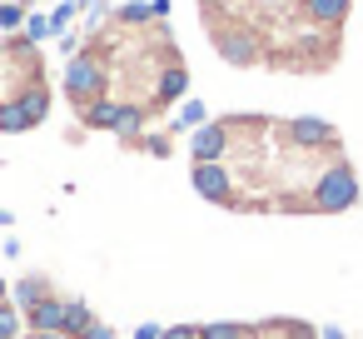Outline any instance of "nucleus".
Returning a JSON list of instances; mask_svg holds the SVG:
<instances>
[{"instance_id":"1","label":"nucleus","mask_w":363,"mask_h":339,"mask_svg":"<svg viewBox=\"0 0 363 339\" xmlns=\"http://www.w3.org/2000/svg\"><path fill=\"white\" fill-rule=\"evenodd\" d=\"M303 205H308V215H348L358 205V175H353V165L343 155H333L328 170L313 175V190H308Z\"/></svg>"},{"instance_id":"2","label":"nucleus","mask_w":363,"mask_h":339,"mask_svg":"<svg viewBox=\"0 0 363 339\" xmlns=\"http://www.w3.org/2000/svg\"><path fill=\"white\" fill-rule=\"evenodd\" d=\"M105 85H110V70H105V60H100L95 50L70 55V65H65V95H70L75 110H85L90 100H100Z\"/></svg>"},{"instance_id":"3","label":"nucleus","mask_w":363,"mask_h":339,"mask_svg":"<svg viewBox=\"0 0 363 339\" xmlns=\"http://www.w3.org/2000/svg\"><path fill=\"white\" fill-rule=\"evenodd\" d=\"M274 130H279V140L294 145V150H328V155H338V130H333L328 120H318V115H298V120H284V125H274Z\"/></svg>"},{"instance_id":"4","label":"nucleus","mask_w":363,"mask_h":339,"mask_svg":"<svg viewBox=\"0 0 363 339\" xmlns=\"http://www.w3.org/2000/svg\"><path fill=\"white\" fill-rule=\"evenodd\" d=\"M229 145H234V125L229 120H209V125L189 130V160L194 165H224Z\"/></svg>"},{"instance_id":"5","label":"nucleus","mask_w":363,"mask_h":339,"mask_svg":"<svg viewBox=\"0 0 363 339\" xmlns=\"http://www.w3.org/2000/svg\"><path fill=\"white\" fill-rule=\"evenodd\" d=\"M189 185H194V195H199V200H209V205H229V210H239V205H244V200H239V190H234V175H229L224 165H194Z\"/></svg>"},{"instance_id":"6","label":"nucleus","mask_w":363,"mask_h":339,"mask_svg":"<svg viewBox=\"0 0 363 339\" xmlns=\"http://www.w3.org/2000/svg\"><path fill=\"white\" fill-rule=\"evenodd\" d=\"M214 45H219V55L229 60V65H259L264 60V50H259V41L249 36V31H214Z\"/></svg>"},{"instance_id":"7","label":"nucleus","mask_w":363,"mask_h":339,"mask_svg":"<svg viewBox=\"0 0 363 339\" xmlns=\"http://www.w3.org/2000/svg\"><path fill=\"white\" fill-rule=\"evenodd\" d=\"M30 334H60L65 329V294H45L30 314H26Z\"/></svg>"},{"instance_id":"8","label":"nucleus","mask_w":363,"mask_h":339,"mask_svg":"<svg viewBox=\"0 0 363 339\" xmlns=\"http://www.w3.org/2000/svg\"><path fill=\"white\" fill-rule=\"evenodd\" d=\"M184 90H189V70H184L179 60H169V65L160 70V80H155V105L164 110V105L184 100Z\"/></svg>"},{"instance_id":"9","label":"nucleus","mask_w":363,"mask_h":339,"mask_svg":"<svg viewBox=\"0 0 363 339\" xmlns=\"http://www.w3.org/2000/svg\"><path fill=\"white\" fill-rule=\"evenodd\" d=\"M16 105H21V115H26V120H30V130H35V125L50 115V90H45V80H40V75H30V80H26V90L16 95Z\"/></svg>"},{"instance_id":"10","label":"nucleus","mask_w":363,"mask_h":339,"mask_svg":"<svg viewBox=\"0 0 363 339\" xmlns=\"http://www.w3.org/2000/svg\"><path fill=\"white\" fill-rule=\"evenodd\" d=\"M348 11H353V0H303V16L323 31H338L348 21Z\"/></svg>"},{"instance_id":"11","label":"nucleus","mask_w":363,"mask_h":339,"mask_svg":"<svg viewBox=\"0 0 363 339\" xmlns=\"http://www.w3.org/2000/svg\"><path fill=\"white\" fill-rule=\"evenodd\" d=\"M45 294H50V279H45V274H26V279L11 289V304H16L21 314H30V309H35Z\"/></svg>"},{"instance_id":"12","label":"nucleus","mask_w":363,"mask_h":339,"mask_svg":"<svg viewBox=\"0 0 363 339\" xmlns=\"http://www.w3.org/2000/svg\"><path fill=\"white\" fill-rule=\"evenodd\" d=\"M80 120H85V130H115V120H120V100L100 95V100H90V105L80 110Z\"/></svg>"},{"instance_id":"13","label":"nucleus","mask_w":363,"mask_h":339,"mask_svg":"<svg viewBox=\"0 0 363 339\" xmlns=\"http://www.w3.org/2000/svg\"><path fill=\"white\" fill-rule=\"evenodd\" d=\"M145 120H150V105H120L115 135H120L125 145H140V135H145Z\"/></svg>"},{"instance_id":"14","label":"nucleus","mask_w":363,"mask_h":339,"mask_svg":"<svg viewBox=\"0 0 363 339\" xmlns=\"http://www.w3.org/2000/svg\"><path fill=\"white\" fill-rule=\"evenodd\" d=\"M90 324H95V309H90L85 299H70V294H65V329H60V334L80 339V334H85Z\"/></svg>"},{"instance_id":"15","label":"nucleus","mask_w":363,"mask_h":339,"mask_svg":"<svg viewBox=\"0 0 363 339\" xmlns=\"http://www.w3.org/2000/svg\"><path fill=\"white\" fill-rule=\"evenodd\" d=\"M199 125H209V110H204V100H184L169 130H199Z\"/></svg>"},{"instance_id":"16","label":"nucleus","mask_w":363,"mask_h":339,"mask_svg":"<svg viewBox=\"0 0 363 339\" xmlns=\"http://www.w3.org/2000/svg\"><path fill=\"white\" fill-rule=\"evenodd\" d=\"M199 339H249V329L234 319H219V324H199Z\"/></svg>"},{"instance_id":"17","label":"nucleus","mask_w":363,"mask_h":339,"mask_svg":"<svg viewBox=\"0 0 363 339\" xmlns=\"http://www.w3.org/2000/svg\"><path fill=\"white\" fill-rule=\"evenodd\" d=\"M21 31H26V41H30V45H40V41H50V36H55L50 16H35V11L26 16V26H21Z\"/></svg>"},{"instance_id":"18","label":"nucleus","mask_w":363,"mask_h":339,"mask_svg":"<svg viewBox=\"0 0 363 339\" xmlns=\"http://www.w3.org/2000/svg\"><path fill=\"white\" fill-rule=\"evenodd\" d=\"M26 6H21V0H0V31H21L26 26Z\"/></svg>"},{"instance_id":"19","label":"nucleus","mask_w":363,"mask_h":339,"mask_svg":"<svg viewBox=\"0 0 363 339\" xmlns=\"http://www.w3.org/2000/svg\"><path fill=\"white\" fill-rule=\"evenodd\" d=\"M21 324H26V314L16 304H0V339H21Z\"/></svg>"},{"instance_id":"20","label":"nucleus","mask_w":363,"mask_h":339,"mask_svg":"<svg viewBox=\"0 0 363 339\" xmlns=\"http://www.w3.org/2000/svg\"><path fill=\"white\" fill-rule=\"evenodd\" d=\"M150 21V0H130V6H120V26H145Z\"/></svg>"},{"instance_id":"21","label":"nucleus","mask_w":363,"mask_h":339,"mask_svg":"<svg viewBox=\"0 0 363 339\" xmlns=\"http://www.w3.org/2000/svg\"><path fill=\"white\" fill-rule=\"evenodd\" d=\"M140 150H145V155H155V160H169V150H174V145H169V135H140Z\"/></svg>"},{"instance_id":"22","label":"nucleus","mask_w":363,"mask_h":339,"mask_svg":"<svg viewBox=\"0 0 363 339\" xmlns=\"http://www.w3.org/2000/svg\"><path fill=\"white\" fill-rule=\"evenodd\" d=\"M160 339H199V324H174V329H160Z\"/></svg>"},{"instance_id":"23","label":"nucleus","mask_w":363,"mask_h":339,"mask_svg":"<svg viewBox=\"0 0 363 339\" xmlns=\"http://www.w3.org/2000/svg\"><path fill=\"white\" fill-rule=\"evenodd\" d=\"M80 339H115V329H110V324H105V319H95V324H90V329H85V334H80Z\"/></svg>"},{"instance_id":"24","label":"nucleus","mask_w":363,"mask_h":339,"mask_svg":"<svg viewBox=\"0 0 363 339\" xmlns=\"http://www.w3.org/2000/svg\"><path fill=\"white\" fill-rule=\"evenodd\" d=\"M169 16V0H150V21H164Z\"/></svg>"},{"instance_id":"25","label":"nucleus","mask_w":363,"mask_h":339,"mask_svg":"<svg viewBox=\"0 0 363 339\" xmlns=\"http://www.w3.org/2000/svg\"><path fill=\"white\" fill-rule=\"evenodd\" d=\"M60 50H65V55H75V50H80V36H70V31H65V36H60Z\"/></svg>"},{"instance_id":"26","label":"nucleus","mask_w":363,"mask_h":339,"mask_svg":"<svg viewBox=\"0 0 363 339\" xmlns=\"http://www.w3.org/2000/svg\"><path fill=\"white\" fill-rule=\"evenodd\" d=\"M135 339H160V324H140V329H135Z\"/></svg>"},{"instance_id":"27","label":"nucleus","mask_w":363,"mask_h":339,"mask_svg":"<svg viewBox=\"0 0 363 339\" xmlns=\"http://www.w3.org/2000/svg\"><path fill=\"white\" fill-rule=\"evenodd\" d=\"M318 339H343V329H338V324H323V329H318Z\"/></svg>"},{"instance_id":"28","label":"nucleus","mask_w":363,"mask_h":339,"mask_svg":"<svg viewBox=\"0 0 363 339\" xmlns=\"http://www.w3.org/2000/svg\"><path fill=\"white\" fill-rule=\"evenodd\" d=\"M6 225H16V215H11L6 205H0V230H6Z\"/></svg>"},{"instance_id":"29","label":"nucleus","mask_w":363,"mask_h":339,"mask_svg":"<svg viewBox=\"0 0 363 339\" xmlns=\"http://www.w3.org/2000/svg\"><path fill=\"white\" fill-rule=\"evenodd\" d=\"M30 339H70V334H30Z\"/></svg>"},{"instance_id":"30","label":"nucleus","mask_w":363,"mask_h":339,"mask_svg":"<svg viewBox=\"0 0 363 339\" xmlns=\"http://www.w3.org/2000/svg\"><path fill=\"white\" fill-rule=\"evenodd\" d=\"M6 294H11V284H6V279H0V304H6Z\"/></svg>"}]
</instances>
